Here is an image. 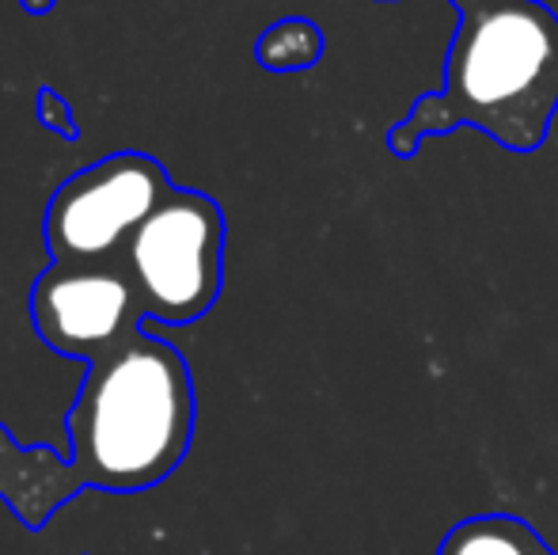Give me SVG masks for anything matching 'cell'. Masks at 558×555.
Returning <instances> with one entry per match:
<instances>
[{
    "label": "cell",
    "instance_id": "1",
    "mask_svg": "<svg viewBox=\"0 0 558 555\" xmlns=\"http://www.w3.org/2000/svg\"><path fill=\"white\" fill-rule=\"evenodd\" d=\"M194 377L171 342L137 327L125 342L88 362L65 419L69 453L20 449L0 426V498L27 529L76 491L137 495L163 483L194 442Z\"/></svg>",
    "mask_w": 558,
    "mask_h": 555
},
{
    "label": "cell",
    "instance_id": "2",
    "mask_svg": "<svg viewBox=\"0 0 558 555\" xmlns=\"http://www.w3.org/2000/svg\"><path fill=\"white\" fill-rule=\"evenodd\" d=\"M452 8L445 84L388 130L391 156L414 160L426 137L463 126L506 153L544 148L558 114V12L544 0H452Z\"/></svg>",
    "mask_w": 558,
    "mask_h": 555
},
{
    "label": "cell",
    "instance_id": "3",
    "mask_svg": "<svg viewBox=\"0 0 558 555\" xmlns=\"http://www.w3.org/2000/svg\"><path fill=\"white\" fill-rule=\"evenodd\" d=\"M122 270L145 319L175 327L202 319L225 286V209L209 194L171 186L133 232Z\"/></svg>",
    "mask_w": 558,
    "mask_h": 555
},
{
    "label": "cell",
    "instance_id": "4",
    "mask_svg": "<svg viewBox=\"0 0 558 555\" xmlns=\"http://www.w3.org/2000/svg\"><path fill=\"white\" fill-rule=\"evenodd\" d=\"M171 179L145 153H114L69 176L46 206L43 240L58 267H122L133 232L168 198Z\"/></svg>",
    "mask_w": 558,
    "mask_h": 555
},
{
    "label": "cell",
    "instance_id": "5",
    "mask_svg": "<svg viewBox=\"0 0 558 555\" xmlns=\"http://www.w3.org/2000/svg\"><path fill=\"white\" fill-rule=\"evenodd\" d=\"M31 319L50 350L96 362L141 327V304L122 267H50L31 289Z\"/></svg>",
    "mask_w": 558,
    "mask_h": 555
},
{
    "label": "cell",
    "instance_id": "6",
    "mask_svg": "<svg viewBox=\"0 0 558 555\" xmlns=\"http://www.w3.org/2000/svg\"><path fill=\"white\" fill-rule=\"evenodd\" d=\"M437 555H558L532 521L517 514H475L456 521Z\"/></svg>",
    "mask_w": 558,
    "mask_h": 555
},
{
    "label": "cell",
    "instance_id": "7",
    "mask_svg": "<svg viewBox=\"0 0 558 555\" xmlns=\"http://www.w3.org/2000/svg\"><path fill=\"white\" fill-rule=\"evenodd\" d=\"M255 58L270 73H301L324 58V31L304 15H289L263 31V38L255 43Z\"/></svg>",
    "mask_w": 558,
    "mask_h": 555
},
{
    "label": "cell",
    "instance_id": "8",
    "mask_svg": "<svg viewBox=\"0 0 558 555\" xmlns=\"http://www.w3.org/2000/svg\"><path fill=\"white\" fill-rule=\"evenodd\" d=\"M38 122H43L50 134H61L65 141L76 137V119L69 111L65 96H58L53 88H38Z\"/></svg>",
    "mask_w": 558,
    "mask_h": 555
},
{
    "label": "cell",
    "instance_id": "9",
    "mask_svg": "<svg viewBox=\"0 0 558 555\" xmlns=\"http://www.w3.org/2000/svg\"><path fill=\"white\" fill-rule=\"evenodd\" d=\"M20 4L27 8L31 15H43V12H50V8L58 4V0H20Z\"/></svg>",
    "mask_w": 558,
    "mask_h": 555
}]
</instances>
